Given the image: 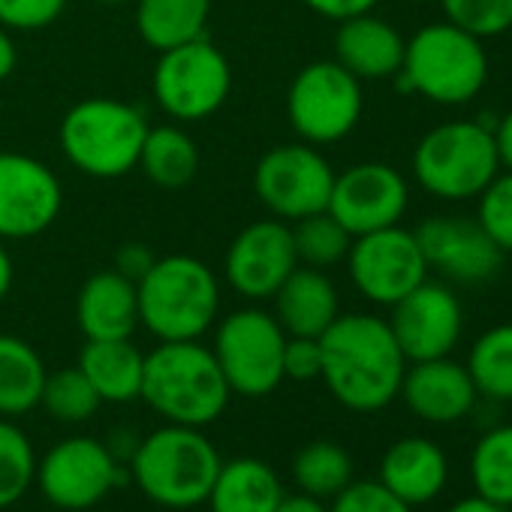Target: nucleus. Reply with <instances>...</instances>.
<instances>
[{
	"label": "nucleus",
	"instance_id": "f257e3e1",
	"mask_svg": "<svg viewBox=\"0 0 512 512\" xmlns=\"http://www.w3.org/2000/svg\"><path fill=\"white\" fill-rule=\"evenodd\" d=\"M320 350V380L341 407L353 413H377L398 398L410 362L401 353L389 320L365 311H341V317L320 335Z\"/></svg>",
	"mask_w": 512,
	"mask_h": 512
},
{
	"label": "nucleus",
	"instance_id": "f03ea898",
	"mask_svg": "<svg viewBox=\"0 0 512 512\" xmlns=\"http://www.w3.org/2000/svg\"><path fill=\"white\" fill-rule=\"evenodd\" d=\"M223 458L205 428L160 425L136 440L130 452V479L139 494L172 512L205 506Z\"/></svg>",
	"mask_w": 512,
	"mask_h": 512
},
{
	"label": "nucleus",
	"instance_id": "7ed1b4c3",
	"mask_svg": "<svg viewBox=\"0 0 512 512\" xmlns=\"http://www.w3.org/2000/svg\"><path fill=\"white\" fill-rule=\"evenodd\" d=\"M139 326L154 341H202L220 317V278L190 253L157 256L136 281Z\"/></svg>",
	"mask_w": 512,
	"mask_h": 512
},
{
	"label": "nucleus",
	"instance_id": "20e7f679",
	"mask_svg": "<svg viewBox=\"0 0 512 512\" xmlns=\"http://www.w3.org/2000/svg\"><path fill=\"white\" fill-rule=\"evenodd\" d=\"M139 398L163 422L208 428L226 413L232 389L202 341H157L145 353Z\"/></svg>",
	"mask_w": 512,
	"mask_h": 512
},
{
	"label": "nucleus",
	"instance_id": "39448f33",
	"mask_svg": "<svg viewBox=\"0 0 512 512\" xmlns=\"http://www.w3.org/2000/svg\"><path fill=\"white\" fill-rule=\"evenodd\" d=\"M148 130L139 106L118 97H85L61 118L58 145L67 163L85 178L115 181L139 166Z\"/></svg>",
	"mask_w": 512,
	"mask_h": 512
},
{
	"label": "nucleus",
	"instance_id": "423d86ee",
	"mask_svg": "<svg viewBox=\"0 0 512 512\" xmlns=\"http://www.w3.org/2000/svg\"><path fill=\"white\" fill-rule=\"evenodd\" d=\"M488 82L485 40L461 31L452 22H431L419 28L404 49L398 91L425 97L437 106H464Z\"/></svg>",
	"mask_w": 512,
	"mask_h": 512
},
{
	"label": "nucleus",
	"instance_id": "0eeeda50",
	"mask_svg": "<svg viewBox=\"0 0 512 512\" xmlns=\"http://www.w3.org/2000/svg\"><path fill=\"white\" fill-rule=\"evenodd\" d=\"M416 184L440 202L476 199L500 172L494 124L446 121L428 130L410 157Z\"/></svg>",
	"mask_w": 512,
	"mask_h": 512
},
{
	"label": "nucleus",
	"instance_id": "6e6552de",
	"mask_svg": "<svg viewBox=\"0 0 512 512\" xmlns=\"http://www.w3.org/2000/svg\"><path fill=\"white\" fill-rule=\"evenodd\" d=\"M211 353L232 389L241 398H266L284 383L287 332L278 317L260 305H244L217 317Z\"/></svg>",
	"mask_w": 512,
	"mask_h": 512
},
{
	"label": "nucleus",
	"instance_id": "1a4fd4ad",
	"mask_svg": "<svg viewBox=\"0 0 512 512\" xmlns=\"http://www.w3.org/2000/svg\"><path fill=\"white\" fill-rule=\"evenodd\" d=\"M229 91L232 67L208 37L160 52L151 73V97L175 124H196L217 115Z\"/></svg>",
	"mask_w": 512,
	"mask_h": 512
},
{
	"label": "nucleus",
	"instance_id": "9d476101",
	"mask_svg": "<svg viewBox=\"0 0 512 512\" xmlns=\"http://www.w3.org/2000/svg\"><path fill=\"white\" fill-rule=\"evenodd\" d=\"M127 482L121 458L106 440L91 434H73L49 446L37 458L34 488L61 512H88L109 500V494Z\"/></svg>",
	"mask_w": 512,
	"mask_h": 512
},
{
	"label": "nucleus",
	"instance_id": "9b49d317",
	"mask_svg": "<svg viewBox=\"0 0 512 512\" xmlns=\"http://www.w3.org/2000/svg\"><path fill=\"white\" fill-rule=\"evenodd\" d=\"M365 88L335 58L302 67L287 91V121L308 145L344 142L362 121Z\"/></svg>",
	"mask_w": 512,
	"mask_h": 512
},
{
	"label": "nucleus",
	"instance_id": "f8f14e48",
	"mask_svg": "<svg viewBox=\"0 0 512 512\" xmlns=\"http://www.w3.org/2000/svg\"><path fill=\"white\" fill-rule=\"evenodd\" d=\"M335 166L308 142H284L269 148L253 169V193L269 217L284 223L305 220L329 208Z\"/></svg>",
	"mask_w": 512,
	"mask_h": 512
},
{
	"label": "nucleus",
	"instance_id": "ddd939ff",
	"mask_svg": "<svg viewBox=\"0 0 512 512\" xmlns=\"http://www.w3.org/2000/svg\"><path fill=\"white\" fill-rule=\"evenodd\" d=\"M344 263L356 293L380 308H392L428 278L419 241L401 223L356 235Z\"/></svg>",
	"mask_w": 512,
	"mask_h": 512
},
{
	"label": "nucleus",
	"instance_id": "4468645a",
	"mask_svg": "<svg viewBox=\"0 0 512 512\" xmlns=\"http://www.w3.org/2000/svg\"><path fill=\"white\" fill-rule=\"evenodd\" d=\"M299 269L293 226L278 217L253 220L229 241L223 281L244 302H272L281 284Z\"/></svg>",
	"mask_w": 512,
	"mask_h": 512
},
{
	"label": "nucleus",
	"instance_id": "2eb2a0df",
	"mask_svg": "<svg viewBox=\"0 0 512 512\" xmlns=\"http://www.w3.org/2000/svg\"><path fill=\"white\" fill-rule=\"evenodd\" d=\"M64 208L61 178L25 151H0V241L49 232Z\"/></svg>",
	"mask_w": 512,
	"mask_h": 512
},
{
	"label": "nucleus",
	"instance_id": "dca6fc26",
	"mask_svg": "<svg viewBox=\"0 0 512 512\" xmlns=\"http://www.w3.org/2000/svg\"><path fill=\"white\" fill-rule=\"evenodd\" d=\"M407 208H410L407 178L389 163L365 160L347 166L344 172H335L326 211L356 238L401 223Z\"/></svg>",
	"mask_w": 512,
	"mask_h": 512
},
{
	"label": "nucleus",
	"instance_id": "f3484780",
	"mask_svg": "<svg viewBox=\"0 0 512 512\" xmlns=\"http://www.w3.org/2000/svg\"><path fill=\"white\" fill-rule=\"evenodd\" d=\"M428 272H437L452 284H485L503 266V250L473 217L434 214L413 229Z\"/></svg>",
	"mask_w": 512,
	"mask_h": 512
},
{
	"label": "nucleus",
	"instance_id": "a211bd4d",
	"mask_svg": "<svg viewBox=\"0 0 512 512\" xmlns=\"http://www.w3.org/2000/svg\"><path fill=\"white\" fill-rule=\"evenodd\" d=\"M389 329L407 362L449 356L464 332V308L440 281H422L413 293L389 308Z\"/></svg>",
	"mask_w": 512,
	"mask_h": 512
},
{
	"label": "nucleus",
	"instance_id": "6ab92c4d",
	"mask_svg": "<svg viewBox=\"0 0 512 512\" xmlns=\"http://www.w3.org/2000/svg\"><path fill=\"white\" fill-rule=\"evenodd\" d=\"M398 398L407 410L431 425H452L473 413L479 392L467 365L455 362L452 356L410 362L401 380Z\"/></svg>",
	"mask_w": 512,
	"mask_h": 512
},
{
	"label": "nucleus",
	"instance_id": "aec40b11",
	"mask_svg": "<svg viewBox=\"0 0 512 512\" xmlns=\"http://www.w3.org/2000/svg\"><path fill=\"white\" fill-rule=\"evenodd\" d=\"M332 49H335V61L365 85V82H386L401 73L407 40L392 22H386L371 10L338 22Z\"/></svg>",
	"mask_w": 512,
	"mask_h": 512
},
{
	"label": "nucleus",
	"instance_id": "412c9836",
	"mask_svg": "<svg viewBox=\"0 0 512 512\" xmlns=\"http://www.w3.org/2000/svg\"><path fill=\"white\" fill-rule=\"evenodd\" d=\"M76 323L85 341H118L133 338L139 329V296L136 281L115 269L94 272L76 296Z\"/></svg>",
	"mask_w": 512,
	"mask_h": 512
},
{
	"label": "nucleus",
	"instance_id": "4be33fe9",
	"mask_svg": "<svg viewBox=\"0 0 512 512\" xmlns=\"http://www.w3.org/2000/svg\"><path fill=\"white\" fill-rule=\"evenodd\" d=\"M377 479L416 509L443 494L449 482V458L431 437H401L383 452Z\"/></svg>",
	"mask_w": 512,
	"mask_h": 512
},
{
	"label": "nucleus",
	"instance_id": "5701e85b",
	"mask_svg": "<svg viewBox=\"0 0 512 512\" xmlns=\"http://www.w3.org/2000/svg\"><path fill=\"white\" fill-rule=\"evenodd\" d=\"M272 302V314L290 338H320L341 317V293L323 269L299 266Z\"/></svg>",
	"mask_w": 512,
	"mask_h": 512
},
{
	"label": "nucleus",
	"instance_id": "b1692460",
	"mask_svg": "<svg viewBox=\"0 0 512 512\" xmlns=\"http://www.w3.org/2000/svg\"><path fill=\"white\" fill-rule=\"evenodd\" d=\"M284 494L287 488L269 461L241 455L220 464L205 506L211 512H275Z\"/></svg>",
	"mask_w": 512,
	"mask_h": 512
},
{
	"label": "nucleus",
	"instance_id": "393cba45",
	"mask_svg": "<svg viewBox=\"0 0 512 512\" xmlns=\"http://www.w3.org/2000/svg\"><path fill=\"white\" fill-rule=\"evenodd\" d=\"M79 371L88 377L103 404H130L142 395L145 353L133 338L118 341H85L79 353Z\"/></svg>",
	"mask_w": 512,
	"mask_h": 512
},
{
	"label": "nucleus",
	"instance_id": "a878e982",
	"mask_svg": "<svg viewBox=\"0 0 512 512\" xmlns=\"http://www.w3.org/2000/svg\"><path fill=\"white\" fill-rule=\"evenodd\" d=\"M211 0H133V25L148 49L169 52L205 37Z\"/></svg>",
	"mask_w": 512,
	"mask_h": 512
},
{
	"label": "nucleus",
	"instance_id": "bb28decb",
	"mask_svg": "<svg viewBox=\"0 0 512 512\" xmlns=\"http://www.w3.org/2000/svg\"><path fill=\"white\" fill-rule=\"evenodd\" d=\"M49 368L40 350L19 338L0 332V416L22 419L40 407Z\"/></svg>",
	"mask_w": 512,
	"mask_h": 512
},
{
	"label": "nucleus",
	"instance_id": "cd10ccee",
	"mask_svg": "<svg viewBox=\"0 0 512 512\" xmlns=\"http://www.w3.org/2000/svg\"><path fill=\"white\" fill-rule=\"evenodd\" d=\"M199 163V145L181 124H157L142 142L136 169L163 190H181L199 175Z\"/></svg>",
	"mask_w": 512,
	"mask_h": 512
},
{
	"label": "nucleus",
	"instance_id": "c85d7f7f",
	"mask_svg": "<svg viewBox=\"0 0 512 512\" xmlns=\"http://www.w3.org/2000/svg\"><path fill=\"white\" fill-rule=\"evenodd\" d=\"M293 482L302 494L329 503L353 482V458L335 440H311L293 458Z\"/></svg>",
	"mask_w": 512,
	"mask_h": 512
},
{
	"label": "nucleus",
	"instance_id": "c756f323",
	"mask_svg": "<svg viewBox=\"0 0 512 512\" xmlns=\"http://www.w3.org/2000/svg\"><path fill=\"white\" fill-rule=\"evenodd\" d=\"M473 491L503 509H512V425L488 428L470 452Z\"/></svg>",
	"mask_w": 512,
	"mask_h": 512
},
{
	"label": "nucleus",
	"instance_id": "7c9ffc66",
	"mask_svg": "<svg viewBox=\"0 0 512 512\" xmlns=\"http://www.w3.org/2000/svg\"><path fill=\"white\" fill-rule=\"evenodd\" d=\"M467 371L479 398L488 401H512V323H500L485 329L467 356Z\"/></svg>",
	"mask_w": 512,
	"mask_h": 512
},
{
	"label": "nucleus",
	"instance_id": "2f4dec72",
	"mask_svg": "<svg viewBox=\"0 0 512 512\" xmlns=\"http://www.w3.org/2000/svg\"><path fill=\"white\" fill-rule=\"evenodd\" d=\"M37 446L16 419L0 416V512L28 497L37 479Z\"/></svg>",
	"mask_w": 512,
	"mask_h": 512
},
{
	"label": "nucleus",
	"instance_id": "473e14b6",
	"mask_svg": "<svg viewBox=\"0 0 512 512\" xmlns=\"http://www.w3.org/2000/svg\"><path fill=\"white\" fill-rule=\"evenodd\" d=\"M293 226V241H296V256H299V266L308 269H335L347 260L353 235L329 214H311L305 220L290 223Z\"/></svg>",
	"mask_w": 512,
	"mask_h": 512
},
{
	"label": "nucleus",
	"instance_id": "72a5a7b5",
	"mask_svg": "<svg viewBox=\"0 0 512 512\" xmlns=\"http://www.w3.org/2000/svg\"><path fill=\"white\" fill-rule=\"evenodd\" d=\"M100 404H103L100 395L94 392V386L88 383V377L79 371V365L49 371L46 386H43L40 407L52 419H58L64 425H82V422H88V419L97 416Z\"/></svg>",
	"mask_w": 512,
	"mask_h": 512
},
{
	"label": "nucleus",
	"instance_id": "f704fd0d",
	"mask_svg": "<svg viewBox=\"0 0 512 512\" xmlns=\"http://www.w3.org/2000/svg\"><path fill=\"white\" fill-rule=\"evenodd\" d=\"M440 10L446 22L479 40H494L512 31V0H440Z\"/></svg>",
	"mask_w": 512,
	"mask_h": 512
},
{
	"label": "nucleus",
	"instance_id": "c9c22d12",
	"mask_svg": "<svg viewBox=\"0 0 512 512\" xmlns=\"http://www.w3.org/2000/svg\"><path fill=\"white\" fill-rule=\"evenodd\" d=\"M476 220L503 253H512V172H497L476 196Z\"/></svg>",
	"mask_w": 512,
	"mask_h": 512
},
{
	"label": "nucleus",
	"instance_id": "e433bc0d",
	"mask_svg": "<svg viewBox=\"0 0 512 512\" xmlns=\"http://www.w3.org/2000/svg\"><path fill=\"white\" fill-rule=\"evenodd\" d=\"M329 512H413V506L395 497L380 479H353L329 500Z\"/></svg>",
	"mask_w": 512,
	"mask_h": 512
},
{
	"label": "nucleus",
	"instance_id": "4c0bfd02",
	"mask_svg": "<svg viewBox=\"0 0 512 512\" xmlns=\"http://www.w3.org/2000/svg\"><path fill=\"white\" fill-rule=\"evenodd\" d=\"M64 10L67 0H0V28L10 34H37L52 28Z\"/></svg>",
	"mask_w": 512,
	"mask_h": 512
},
{
	"label": "nucleus",
	"instance_id": "58836bf2",
	"mask_svg": "<svg viewBox=\"0 0 512 512\" xmlns=\"http://www.w3.org/2000/svg\"><path fill=\"white\" fill-rule=\"evenodd\" d=\"M323 374V350L320 338H287L284 347V380L311 383Z\"/></svg>",
	"mask_w": 512,
	"mask_h": 512
},
{
	"label": "nucleus",
	"instance_id": "ea45409f",
	"mask_svg": "<svg viewBox=\"0 0 512 512\" xmlns=\"http://www.w3.org/2000/svg\"><path fill=\"white\" fill-rule=\"evenodd\" d=\"M154 260H157V256L148 250V244H142V241H127V244H121V247L115 250V256H112V269L121 272V275L130 278V281H139V278L154 266Z\"/></svg>",
	"mask_w": 512,
	"mask_h": 512
},
{
	"label": "nucleus",
	"instance_id": "a19ab883",
	"mask_svg": "<svg viewBox=\"0 0 512 512\" xmlns=\"http://www.w3.org/2000/svg\"><path fill=\"white\" fill-rule=\"evenodd\" d=\"M302 4L329 22H344L350 16H362V13L377 10L380 0H302Z\"/></svg>",
	"mask_w": 512,
	"mask_h": 512
},
{
	"label": "nucleus",
	"instance_id": "79ce46f5",
	"mask_svg": "<svg viewBox=\"0 0 512 512\" xmlns=\"http://www.w3.org/2000/svg\"><path fill=\"white\" fill-rule=\"evenodd\" d=\"M494 145H497L500 169L512 172V112H506L500 121H494Z\"/></svg>",
	"mask_w": 512,
	"mask_h": 512
},
{
	"label": "nucleus",
	"instance_id": "37998d69",
	"mask_svg": "<svg viewBox=\"0 0 512 512\" xmlns=\"http://www.w3.org/2000/svg\"><path fill=\"white\" fill-rule=\"evenodd\" d=\"M19 67V46L7 28H0V82L10 79Z\"/></svg>",
	"mask_w": 512,
	"mask_h": 512
},
{
	"label": "nucleus",
	"instance_id": "c03bdc74",
	"mask_svg": "<svg viewBox=\"0 0 512 512\" xmlns=\"http://www.w3.org/2000/svg\"><path fill=\"white\" fill-rule=\"evenodd\" d=\"M275 512H329V503L296 491V494H284V500Z\"/></svg>",
	"mask_w": 512,
	"mask_h": 512
},
{
	"label": "nucleus",
	"instance_id": "a18cd8bd",
	"mask_svg": "<svg viewBox=\"0 0 512 512\" xmlns=\"http://www.w3.org/2000/svg\"><path fill=\"white\" fill-rule=\"evenodd\" d=\"M16 281V263H13V253L7 250V241H0V302H4L13 290Z\"/></svg>",
	"mask_w": 512,
	"mask_h": 512
},
{
	"label": "nucleus",
	"instance_id": "49530a36",
	"mask_svg": "<svg viewBox=\"0 0 512 512\" xmlns=\"http://www.w3.org/2000/svg\"><path fill=\"white\" fill-rule=\"evenodd\" d=\"M446 512H506V509L497 506V503H491V500H485V497H479V494L473 491L470 497L455 500Z\"/></svg>",
	"mask_w": 512,
	"mask_h": 512
},
{
	"label": "nucleus",
	"instance_id": "de8ad7c7",
	"mask_svg": "<svg viewBox=\"0 0 512 512\" xmlns=\"http://www.w3.org/2000/svg\"><path fill=\"white\" fill-rule=\"evenodd\" d=\"M94 4H103V7H118V4H133V0H94Z\"/></svg>",
	"mask_w": 512,
	"mask_h": 512
}]
</instances>
